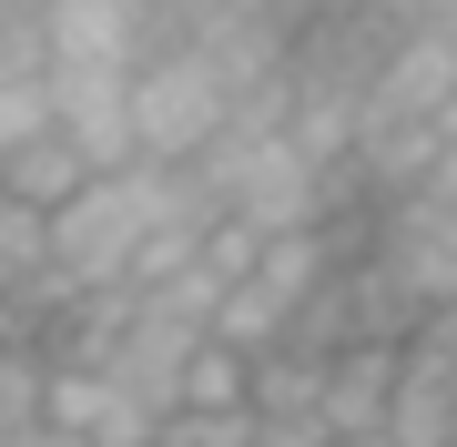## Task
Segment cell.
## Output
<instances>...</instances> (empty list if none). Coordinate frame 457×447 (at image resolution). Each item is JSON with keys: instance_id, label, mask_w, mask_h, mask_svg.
Masks as SVG:
<instances>
[{"instance_id": "7a4b0ae2", "label": "cell", "mask_w": 457, "mask_h": 447, "mask_svg": "<svg viewBox=\"0 0 457 447\" xmlns=\"http://www.w3.org/2000/svg\"><path fill=\"white\" fill-rule=\"evenodd\" d=\"M366 265L386 275V295L417 326L457 305V153H437V173L417 194H396V203L366 214Z\"/></svg>"}, {"instance_id": "8992f818", "label": "cell", "mask_w": 457, "mask_h": 447, "mask_svg": "<svg viewBox=\"0 0 457 447\" xmlns=\"http://www.w3.org/2000/svg\"><path fill=\"white\" fill-rule=\"evenodd\" d=\"M437 143H447V153H457V102H447V122H437Z\"/></svg>"}, {"instance_id": "277c9868", "label": "cell", "mask_w": 457, "mask_h": 447, "mask_svg": "<svg viewBox=\"0 0 457 447\" xmlns=\"http://www.w3.org/2000/svg\"><path fill=\"white\" fill-rule=\"evenodd\" d=\"M82 183H102L82 153H71L62 133H41L31 153H11V163H0V203H21V214H62V203H82Z\"/></svg>"}, {"instance_id": "52a82bcc", "label": "cell", "mask_w": 457, "mask_h": 447, "mask_svg": "<svg viewBox=\"0 0 457 447\" xmlns=\"http://www.w3.org/2000/svg\"><path fill=\"white\" fill-rule=\"evenodd\" d=\"M336 447H386V437H336Z\"/></svg>"}, {"instance_id": "5b68a950", "label": "cell", "mask_w": 457, "mask_h": 447, "mask_svg": "<svg viewBox=\"0 0 457 447\" xmlns=\"http://www.w3.org/2000/svg\"><path fill=\"white\" fill-rule=\"evenodd\" d=\"M0 447H51V356L0 346Z\"/></svg>"}, {"instance_id": "ba28073f", "label": "cell", "mask_w": 457, "mask_h": 447, "mask_svg": "<svg viewBox=\"0 0 457 447\" xmlns=\"http://www.w3.org/2000/svg\"><path fill=\"white\" fill-rule=\"evenodd\" d=\"M0 21H11V11H0Z\"/></svg>"}, {"instance_id": "6da1fadb", "label": "cell", "mask_w": 457, "mask_h": 447, "mask_svg": "<svg viewBox=\"0 0 457 447\" xmlns=\"http://www.w3.org/2000/svg\"><path fill=\"white\" fill-rule=\"evenodd\" d=\"M234 122H245V102L213 82V62L173 31V21H153V31H143V62H132V163L194 173V163L224 153Z\"/></svg>"}, {"instance_id": "3957f363", "label": "cell", "mask_w": 457, "mask_h": 447, "mask_svg": "<svg viewBox=\"0 0 457 447\" xmlns=\"http://www.w3.org/2000/svg\"><path fill=\"white\" fill-rule=\"evenodd\" d=\"M143 31H153V11H132V0H51L41 11L51 71H132L143 62Z\"/></svg>"}]
</instances>
